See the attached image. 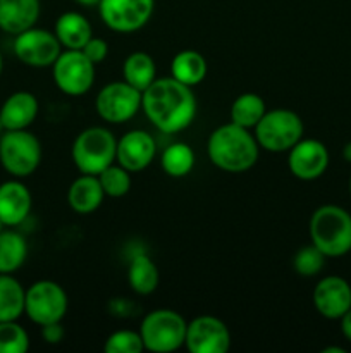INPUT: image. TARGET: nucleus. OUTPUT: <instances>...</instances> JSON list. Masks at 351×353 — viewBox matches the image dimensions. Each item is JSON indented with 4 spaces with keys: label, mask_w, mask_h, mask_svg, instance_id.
Masks as SVG:
<instances>
[{
    "label": "nucleus",
    "mask_w": 351,
    "mask_h": 353,
    "mask_svg": "<svg viewBox=\"0 0 351 353\" xmlns=\"http://www.w3.org/2000/svg\"><path fill=\"white\" fill-rule=\"evenodd\" d=\"M95 105L105 123H126L141 109V92L126 81H114L100 90Z\"/></svg>",
    "instance_id": "obj_10"
},
{
    "label": "nucleus",
    "mask_w": 351,
    "mask_h": 353,
    "mask_svg": "<svg viewBox=\"0 0 351 353\" xmlns=\"http://www.w3.org/2000/svg\"><path fill=\"white\" fill-rule=\"evenodd\" d=\"M313 305L326 319H341L351 309V286L339 276H327L313 290Z\"/></svg>",
    "instance_id": "obj_15"
},
{
    "label": "nucleus",
    "mask_w": 351,
    "mask_h": 353,
    "mask_svg": "<svg viewBox=\"0 0 351 353\" xmlns=\"http://www.w3.org/2000/svg\"><path fill=\"white\" fill-rule=\"evenodd\" d=\"M117 140L107 128L93 126L81 131L72 143V162L83 174L98 176L114 164Z\"/></svg>",
    "instance_id": "obj_4"
},
{
    "label": "nucleus",
    "mask_w": 351,
    "mask_h": 353,
    "mask_svg": "<svg viewBox=\"0 0 351 353\" xmlns=\"http://www.w3.org/2000/svg\"><path fill=\"white\" fill-rule=\"evenodd\" d=\"M55 37L58 38L62 47L67 50H81L89 38L93 37V30L89 21L79 12H64L55 21Z\"/></svg>",
    "instance_id": "obj_21"
},
{
    "label": "nucleus",
    "mask_w": 351,
    "mask_h": 353,
    "mask_svg": "<svg viewBox=\"0 0 351 353\" xmlns=\"http://www.w3.org/2000/svg\"><path fill=\"white\" fill-rule=\"evenodd\" d=\"M24 312L38 326L61 323L67 312V295L58 283L41 279L26 290Z\"/></svg>",
    "instance_id": "obj_8"
},
{
    "label": "nucleus",
    "mask_w": 351,
    "mask_h": 353,
    "mask_svg": "<svg viewBox=\"0 0 351 353\" xmlns=\"http://www.w3.org/2000/svg\"><path fill=\"white\" fill-rule=\"evenodd\" d=\"M184 345L191 353H226L231 347V333L217 317L200 316L188 324Z\"/></svg>",
    "instance_id": "obj_13"
},
{
    "label": "nucleus",
    "mask_w": 351,
    "mask_h": 353,
    "mask_svg": "<svg viewBox=\"0 0 351 353\" xmlns=\"http://www.w3.org/2000/svg\"><path fill=\"white\" fill-rule=\"evenodd\" d=\"M350 195H351V178H350Z\"/></svg>",
    "instance_id": "obj_41"
},
{
    "label": "nucleus",
    "mask_w": 351,
    "mask_h": 353,
    "mask_svg": "<svg viewBox=\"0 0 351 353\" xmlns=\"http://www.w3.org/2000/svg\"><path fill=\"white\" fill-rule=\"evenodd\" d=\"M30 348V336L26 330L16 323H0V353H26Z\"/></svg>",
    "instance_id": "obj_30"
},
{
    "label": "nucleus",
    "mask_w": 351,
    "mask_h": 353,
    "mask_svg": "<svg viewBox=\"0 0 351 353\" xmlns=\"http://www.w3.org/2000/svg\"><path fill=\"white\" fill-rule=\"evenodd\" d=\"M81 52L93 62V64H100V62L105 61L107 55H109V43H107L105 40H102V38L92 37L88 40V43L81 48Z\"/></svg>",
    "instance_id": "obj_33"
},
{
    "label": "nucleus",
    "mask_w": 351,
    "mask_h": 353,
    "mask_svg": "<svg viewBox=\"0 0 351 353\" xmlns=\"http://www.w3.org/2000/svg\"><path fill=\"white\" fill-rule=\"evenodd\" d=\"M162 169L171 178H184L195 168V152L186 143H172L162 154Z\"/></svg>",
    "instance_id": "obj_28"
},
{
    "label": "nucleus",
    "mask_w": 351,
    "mask_h": 353,
    "mask_svg": "<svg viewBox=\"0 0 351 353\" xmlns=\"http://www.w3.org/2000/svg\"><path fill=\"white\" fill-rule=\"evenodd\" d=\"M141 109L157 130L164 133H179L195 121L196 99L191 86L178 79H155L141 93Z\"/></svg>",
    "instance_id": "obj_1"
},
{
    "label": "nucleus",
    "mask_w": 351,
    "mask_h": 353,
    "mask_svg": "<svg viewBox=\"0 0 351 353\" xmlns=\"http://www.w3.org/2000/svg\"><path fill=\"white\" fill-rule=\"evenodd\" d=\"M288 165L295 178L313 181L326 172L329 165V152L319 140H299L289 150Z\"/></svg>",
    "instance_id": "obj_14"
},
{
    "label": "nucleus",
    "mask_w": 351,
    "mask_h": 353,
    "mask_svg": "<svg viewBox=\"0 0 351 353\" xmlns=\"http://www.w3.org/2000/svg\"><path fill=\"white\" fill-rule=\"evenodd\" d=\"M41 161V145L28 130H9L0 138V162L9 174L26 178Z\"/></svg>",
    "instance_id": "obj_7"
},
{
    "label": "nucleus",
    "mask_w": 351,
    "mask_h": 353,
    "mask_svg": "<svg viewBox=\"0 0 351 353\" xmlns=\"http://www.w3.org/2000/svg\"><path fill=\"white\" fill-rule=\"evenodd\" d=\"M323 264H326V255L313 243L296 252L295 261H292L295 271L299 276H305V278H312V276L319 274L322 271Z\"/></svg>",
    "instance_id": "obj_31"
},
{
    "label": "nucleus",
    "mask_w": 351,
    "mask_h": 353,
    "mask_svg": "<svg viewBox=\"0 0 351 353\" xmlns=\"http://www.w3.org/2000/svg\"><path fill=\"white\" fill-rule=\"evenodd\" d=\"M258 141L246 128L229 123L212 131L206 143L209 159L227 172H244L258 161Z\"/></svg>",
    "instance_id": "obj_2"
},
{
    "label": "nucleus",
    "mask_w": 351,
    "mask_h": 353,
    "mask_svg": "<svg viewBox=\"0 0 351 353\" xmlns=\"http://www.w3.org/2000/svg\"><path fill=\"white\" fill-rule=\"evenodd\" d=\"M79 6H85V7H93V6H98L100 0H76Z\"/></svg>",
    "instance_id": "obj_37"
},
{
    "label": "nucleus",
    "mask_w": 351,
    "mask_h": 353,
    "mask_svg": "<svg viewBox=\"0 0 351 353\" xmlns=\"http://www.w3.org/2000/svg\"><path fill=\"white\" fill-rule=\"evenodd\" d=\"M124 81L129 83L141 93L157 79V68H155L153 59L145 52H133L127 55L123 65Z\"/></svg>",
    "instance_id": "obj_23"
},
{
    "label": "nucleus",
    "mask_w": 351,
    "mask_h": 353,
    "mask_svg": "<svg viewBox=\"0 0 351 353\" xmlns=\"http://www.w3.org/2000/svg\"><path fill=\"white\" fill-rule=\"evenodd\" d=\"M157 154L153 137L143 130H134L117 141L116 161L129 172H140L151 164Z\"/></svg>",
    "instance_id": "obj_16"
},
{
    "label": "nucleus",
    "mask_w": 351,
    "mask_h": 353,
    "mask_svg": "<svg viewBox=\"0 0 351 353\" xmlns=\"http://www.w3.org/2000/svg\"><path fill=\"white\" fill-rule=\"evenodd\" d=\"M127 281L138 295H150L158 286V269L148 255L140 254L131 259L127 269Z\"/></svg>",
    "instance_id": "obj_25"
},
{
    "label": "nucleus",
    "mask_w": 351,
    "mask_h": 353,
    "mask_svg": "<svg viewBox=\"0 0 351 353\" xmlns=\"http://www.w3.org/2000/svg\"><path fill=\"white\" fill-rule=\"evenodd\" d=\"M303 137V121L289 109L265 112L255 126V138L262 148L274 154L289 152Z\"/></svg>",
    "instance_id": "obj_5"
},
{
    "label": "nucleus",
    "mask_w": 351,
    "mask_h": 353,
    "mask_svg": "<svg viewBox=\"0 0 351 353\" xmlns=\"http://www.w3.org/2000/svg\"><path fill=\"white\" fill-rule=\"evenodd\" d=\"M103 192L102 185H100L98 176L83 174L71 185L67 192L69 205L74 212L78 214H92L102 205Z\"/></svg>",
    "instance_id": "obj_20"
},
{
    "label": "nucleus",
    "mask_w": 351,
    "mask_h": 353,
    "mask_svg": "<svg viewBox=\"0 0 351 353\" xmlns=\"http://www.w3.org/2000/svg\"><path fill=\"white\" fill-rule=\"evenodd\" d=\"M31 210V193L21 181L0 185V221L3 226H19Z\"/></svg>",
    "instance_id": "obj_17"
},
{
    "label": "nucleus",
    "mask_w": 351,
    "mask_h": 353,
    "mask_svg": "<svg viewBox=\"0 0 351 353\" xmlns=\"http://www.w3.org/2000/svg\"><path fill=\"white\" fill-rule=\"evenodd\" d=\"M265 112L267 110L262 97H258L257 93H243L231 105V123L250 130L257 126Z\"/></svg>",
    "instance_id": "obj_27"
},
{
    "label": "nucleus",
    "mask_w": 351,
    "mask_h": 353,
    "mask_svg": "<svg viewBox=\"0 0 351 353\" xmlns=\"http://www.w3.org/2000/svg\"><path fill=\"white\" fill-rule=\"evenodd\" d=\"M52 68L55 85L65 95H85L95 81V64L81 50L61 52Z\"/></svg>",
    "instance_id": "obj_9"
},
{
    "label": "nucleus",
    "mask_w": 351,
    "mask_h": 353,
    "mask_svg": "<svg viewBox=\"0 0 351 353\" xmlns=\"http://www.w3.org/2000/svg\"><path fill=\"white\" fill-rule=\"evenodd\" d=\"M341 331H343L344 338L348 341H351V309L341 317Z\"/></svg>",
    "instance_id": "obj_35"
},
{
    "label": "nucleus",
    "mask_w": 351,
    "mask_h": 353,
    "mask_svg": "<svg viewBox=\"0 0 351 353\" xmlns=\"http://www.w3.org/2000/svg\"><path fill=\"white\" fill-rule=\"evenodd\" d=\"M186 330L188 324L181 314L171 309H158L145 317L140 334L147 350L169 353L184 345Z\"/></svg>",
    "instance_id": "obj_6"
},
{
    "label": "nucleus",
    "mask_w": 351,
    "mask_h": 353,
    "mask_svg": "<svg viewBox=\"0 0 351 353\" xmlns=\"http://www.w3.org/2000/svg\"><path fill=\"white\" fill-rule=\"evenodd\" d=\"M98 179L105 195L112 199H120L131 190V172L123 165H109L100 172Z\"/></svg>",
    "instance_id": "obj_29"
},
{
    "label": "nucleus",
    "mask_w": 351,
    "mask_h": 353,
    "mask_svg": "<svg viewBox=\"0 0 351 353\" xmlns=\"http://www.w3.org/2000/svg\"><path fill=\"white\" fill-rule=\"evenodd\" d=\"M62 52V45L55 33L40 28H30L16 34L14 54L30 68H50Z\"/></svg>",
    "instance_id": "obj_12"
},
{
    "label": "nucleus",
    "mask_w": 351,
    "mask_h": 353,
    "mask_svg": "<svg viewBox=\"0 0 351 353\" xmlns=\"http://www.w3.org/2000/svg\"><path fill=\"white\" fill-rule=\"evenodd\" d=\"M40 16V0H0V30L19 34L34 26Z\"/></svg>",
    "instance_id": "obj_19"
},
{
    "label": "nucleus",
    "mask_w": 351,
    "mask_h": 353,
    "mask_svg": "<svg viewBox=\"0 0 351 353\" xmlns=\"http://www.w3.org/2000/svg\"><path fill=\"white\" fill-rule=\"evenodd\" d=\"M155 0H100V17L117 33L141 30L153 14Z\"/></svg>",
    "instance_id": "obj_11"
},
{
    "label": "nucleus",
    "mask_w": 351,
    "mask_h": 353,
    "mask_svg": "<svg viewBox=\"0 0 351 353\" xmlns=\"http://www.w3.org/2000/svg\"><path fill=\"white\" fill-rule=\"evenodd\" d=\"M312 243L326 257H341L351 250V216L337 205H322L310 219Z\"/></svg>",
    "instance_id": "obj_3"
},
{
    "label": "nucleus",
    "mask_w": 351,
    "mask_h": 353,
    "mask_svg": "<svg viewBox=\"0 0 351 353\" xmlns=\"http://www.w3.org/2000/svg\"><path fill=\"white\" fill-rule=\"evenodd\" d=\"M26 292L12 274H0V323L17 321L24 312Z\"/></svg>",
    "instance_id": "obj_24"
},
{
    "label": "nucleus",
    "mask_w": 351,
    "mask_h": 353,
    "mask_svg": "<svg viewBox=\"0 0 351 353\" xmlns=\"http://www.w3.org/2000/svg\"><path fill=\"white\" fill-rule=\"evenodd\" d=\"M343 157H344V161L351 162V141H350V143L344 145V148H343Z\"/></svg>",
    "instance_id": "obj_36"
},
{
    "label": "nucleus",
    "mask_w": 351,
    "mask_h": 353,
    "mask_svg": "<svg viewBox=\"0 0 351 353\" xmlns=\"http://www.w3.org/2000/svg\"><path fill=\"white\" fill-rule=\"evenodd\" d=\"M28 243L16 231H0V274H12L24 264Z\"/></svg>",
    "instance_id": "obj_26"
},
{
    "label": "nucleus",
    "mask_w": 351,
    "mask_h": 353,
    "mask_svg": "<svg viewBox=\"0 0 351 353\" xmlns=\"http://www.w3.org/2000/svg\"><path fill=\"white\" fill-rule=\"evenodd\" d=\"M38 116V100L30 92H16L0 109V126L9 130H28Z\"/></svg>",
    "instance_id": "obj_18"
},
{
    "label": "nucleus",
    "mask_w": 351,
    "mask_h": 353,
    "mask_svg": "<svg viewBox=\"0 0 351 353\" xmlns=\"http://www.w3.org/2000/svg\"><path fill=\"white\" fill-rule=\"evenodd\" d=\"M103 350L107 353H141L145 350V345L140 333L120 330L107 338Z\"/></svg>",
    "instance_id": "obj_32"
},
{
    "label": "nucleus",
    "mask_w": 351,
    "mask_h": 353,
    "mask_svg": "<svg viewBox=\"0 0 351 353\" xmlns=\"http://www.w3.org/2000/svg\"><path fill=\"white\" fill-rule=\"evenodd\" d=\"M3 228H6V226H3V223H2V221H0V231H3Z\"/></svg>",
    "instance_id": "obj_40"
},
{
    "label": "nucleus",
    "mask_w": 351,
    "mask_h": 353,
    "mask_svg": "<svg viewBox=\"0 0 351 353\" xmlns=\"http://www.w3.org/2000/svg\"><path fill=\"white\" fill-rule=\"evenodd\" d=\"M322 353H344V350L337 347H329V348H323Z\"/></svg>",
    "instance_id": "obj_38"
},
{
    "label": "nucleus",
    "mask_w": 351,
    "mask_h": 353,
    "mask_svg": "<svg viewBox=\"0 0 351 353\" xmlns=\"http://www.w3.org/2000/svg\"><path fill=\"white\" fill-rule=\"evenodd\" d=\"M64 327H62L61 323H52V324H45L41 326V336L47 343H61L62 338H64Z\"/></svg>",
    "instance_id": "obj_34"
},
{
    "label": "nucleus",
    "mask_w": 351,
    "mask_h": 353,
    "mask_svg": "<svg viewBox=\"0 0 351 353\" xmlns=\"http://www.w3.org/2000/svg\"><path fill=\"white\" fill-rule=\"evenodd\" d=\"M171 74L186 86L200 85L206 76L205 57L196 50H181L172 59Z\"/></svg>",
    "instance_id": "obj_22"
},
{
    "label": "nucleus",
    "mask_w": 351,
    "mask_h": 353,
    "mask_svg": "<svg viewBox=\"0 0 351 353\" xmlns=\"http://www.w3.org/2000/svg\"><path fill=\"white\" fill-rule=\"evenodd\" d=\"M3 71V57H2V52H0V74Z\"/></svg>",
    "instance_id": "obj_39"
}]
</instances>
